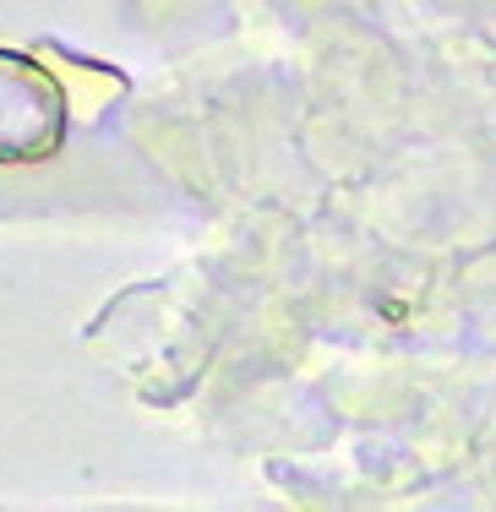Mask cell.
<instances>
[{
    "instance_id": "6da1fadb",
    "label": "cell",
    "mask_w": 496,
    "mask_h": 512,
    "mask_svg": "<svg viewBox=\"0 0 496 512\" xmlns=\"http://www.w3.org/2000/svg\"><path fill=\"white\" fill-rule=\"evenodd\" d=\"M66 137V99L39 60L0 50V164H39Z\"/></svg>"
}]
</instances>
